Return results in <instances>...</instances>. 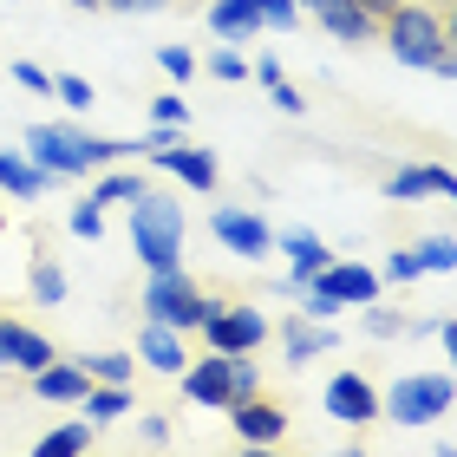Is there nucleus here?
<instances>
[{"instance_id": "nucleus-1", "label": "nucleus", "mask_w": 457, "mask_h": 457, "mask_svg": "<svg viewBox=\"0 0 457 457\" xmlns=\"http://www.w3.org/2000/svg\"><path fill=\"white\" fill-rule=\"evenodd\" d=\"M33 163H46L53 177H86L98 163H118L124 151H144L131 137H98V131H72V124H33L27 131Z\"/></svg>"}, {"instance_id": "nucleus-2", "label": "nucleus", "mask_w": 457, "mask_h": 457, "mask_svg": "<svg viewBox=\"0 0 457 457\" xmlns=\"http://www.w3.org/2000/svg\"><path fill=\"white\" fill-rule=\"evenodd\" d=\"M379 39H386V53L399 59V66H411V72H431V66H438V53L451 46L445 13L425 7V0H405V7H392L386 27H379Z\"/></svg>"}, {"instance_id": "nucleus-3", "label": "nucleus", "mask_w": 457, "mask_h": 457, "mask_svg": "<svg viewBox=\"0 0 457 457\" xmlns=\"http://www.w3.org/2000/svg\"><path fill=\"white\" fill-rule=\"evenodd\" d=\"M131 248H137L144 268H177V255H183V210L170 196H157V190L131 196Z\"/></svg>"}, {"instance_id": "nucleus-4", "label": "nucleus", "mask_w": 457, "mask_h": 457, "mask_svg": "<svg viewBox=\"0 0 457 457\" xmlns=\"http://www.w3.org/2000/svg\"><path fill=\"white\" fill-rule=\"evenodd\" d=\"M457 405V372H405L399 386L379 399V411H392L399 425H431Z\"/></svg>"}, {"instance_id": "nucleus-5", "label": "nucleus", "mask_w": 457, "mask_h": 457, "mask_svg": "<svg viewBox=\"0 0 457 457\" xmlns=\"http://www.w3.org/2000/svg\"><path fill=\"white\" fill-rule=\"evenodd\" d=\"M144 314L151 320H163V327H203V314H210V295H203V287L183 275V268H151V287H144Z\"/></svg>"}, {"instance_id": "nucleus-6", "label": "nucleus", "mask_w": 457, "mask_h": 457, "mask_svg": "<svg viewBox=\"0 0 457 457\" xmlns=\"http://www.w3.org/2000/svg\"><path fill=\"white\" fill-rule=\"evenodd\" d=\"M203 340L216 353H255L268 340V320L255 307H228V301H210V314H203Z\"/></svg>"}, {"instance_id": "nucleus-7", "label": "nucleus", "mask_w": 457, "mask_h": 457, "mask_svg": "<svg viewBox=\"0 0 457 457\" xmlns=\"http://www.w3.org/2000/svg\"><path fill=\"white\" fill-rule=\"evenodd\" d=\"M183 392H190L196 405H210V411H228V405H236V353L210 346V360L183 366Z\"/></svg>"}, {"instance_id": "nucleus-8", "label": "nucleus", "mask_w": 457, "mask_h": 457, "mask_svg": "<svg viewBox=\"0 0 457 457\" xmlns=\"http://www.w3.org/2000/svg\"><path fill=\"white\" fill-rule=\"evenodd\" d=\"M307 7H314L320 27L334 33V39H346V46H366V39H379V27H386L366 0H307Z\"/></svg>"}, {"instance_id": "nucleus-9", "label": "nucleus", "mask_w": 457, "mask_h": 457, "mask_svg": "<svg viewBox=\"0 0 457 457\" xmlns=\"http://www.w3.org/2000/svg\"><path fill=\"white\" fill-rule=\"evenodd\" d=\"M327 411H334L340 425H372L379 419V392H372V379H360V372H334V379H327Z\"/></svg>"}, {"instance_id": "nucleus-10", "label": "nucleus", "mask_w": 457, "mask_h": 457, "mask_svg": "<svg viewBox=\"0 0 457 457\" xmlns=\"http://www.w3.org/2000/svg\"><path fill=\"white\" fill-rule=\"evenodd\" d=\"M210 228H216V242L228 248V255H248V262L275 248L268 222H262V216H248V210H216V216H210Z\"/></svg>"}, {"instance_id": "nucleus-11", "label": "nucleus", "mask_w": 457, "mask_h": 457, "mask_svg": "<svg viewBox=\"0 0 457 457\" xmlns=\"http://www.w3.org/2000/svg\"><path fill=\"white\" fill-rule=\"evenodd\" d=\"M228 419H236V438L242 445H275L281 431H287V411L275 399H262V392H248V399L228 405Z\"/></svg>"}, {"instance_id": "nucleus-12", "label": "nucleus", "mask_w": 457, "mask_h": 457, "mask_svg": "<svg viewBox=\"0 0 457 457\" xmlns=\"http://www.w3.org/2000/svg\"><path fill=\"white\" fill-rule=\"evenodd\" d=\"M386 196L392 203H419V196H451L457 203V177L438 170V163H405V170L386 177Z\"/></svg>"}, {"instance_id": "nucleus-13", "label": "nucleus", "mask_w": 457, "mask_h": 457, "mask_svg": "<svg viewBox=\"0 0 457 457\" xmlns=\"http://www.w3.org/2000/svg\"><path fill=\"white\" fill-rule=\"evenodd\" d=\"M151 163H157V170H170V177H183V183H190V190H216V157L210 151H196V144H163V151H151Z\"/></svg>"}, {"instance_id": "nucleus-14", "label": "nucleus", "mask_w": 457, "mask_h": 457, "mask_svg": "<svg viewBox=\"0 0 457 457\" xmlns=\"http://www.w3.org/2000/svg\"><path fill=\"white\" fill-rule=\"evenodd\" d=\"M314 281H320L340 307H346V301H353V307H372V301H379V275H372V268H360V262H327Z\"/></svg>"}, {"instance_id": "nucleus-15", "label": "nucleus", "mask_w": 457, "mask_h": 457, "mask_svg": "<svg viewBox=\"0 0 457 457\" xmlns=\"http://www.w3.org/2000/svg\"><path fill=\"white\" fill-rule=\"evenodd\" d=\"M46 360H53V340L46 334H33V327H20V320H0V366L39 372Z\"/></svg>"}, {"instance_id": "nucleus-16", "label": "nucleus", "mask_w": 457, "mask_h": 457, "mask_svg": "<svg viewBox=\"0 0 457 457\" xmlns=\"http://www.w3.org/2000/svg\"><path fill=\"white\" fill-rule=\"evenodd\" d=\"M86 386H92L86 366H59V360H46V366L33 372V392H39V399H53V405H79V399H86Z\"/></svg>"}, {"instance_id": "nucleus-17", "label": "nucleus", "mask_w": 457, "mask_h": 457, "mask_svg": "<svg viewBox=\"0 0 457 457\" xmlns=\"http://www.w3.org/2000/svg\"><path fill=\"white\" fill-rule=\"evenodd\" d=\"M281 346H287V360H314V353H334L340 346V334H334V320H314V314H301V320H287V334H281Z\"/></svg>"}, {"instance_id": "nucleus-18", "label": "nucleus", "mask_w": 457, "mask_h": 457, "mask_svg": "<svg viewBox=\"0 0 457 457\" xmlns=\"http://www.w3.org/2000/svg\"><path fill=\"white\" fill-rule=\"evenodd\" d=\"M281 248H287V262H295V287H307V281H314L327 262H334V248H327L320 236H307V228H287V236H281Z\"/></svg>"}, {"instance_id": "nucleus-19", "label": "nucleus", "mask_w": 457, "mask_h": 457, "mask_svg": "<svg viewBox=\"0 0 457 457\" xmlns=\"http://www.w3.org/2000/svg\"><path fill=\"white\" fill-rule=\"evenodd\" d=\"M137 353H144V366H151V372H183V340H177V327H163V320L144 327Z\"/></svg>"}, {"instance_id": "nucleus-20", "label": "nucleus", "mask_w": 457, "mask_h": 457, "mask_svg": "<svg viewBox=\"0 0 457 457\" xmlns=\"http://www.w3.org/2000/svg\"><path fill=\"white\" fill-rule=\"evenodd\" d=\"M210 27L222 39H248V33H262V7L255 0H216L210 7Z\"/></svg>"}, {"instance_id": "nucleus-21", "label": "nucleus", "mask_w": 457, "mask_h": 457, "mask_svg": "<svg viewBox=\"0 0 457 457\" xmlns=\"http://www.w3.org/2000/svg\"><path fill=\"white\" fill-rule=\"evenodd\" d=\"M46 183H53L46 163H20L13 151H0V190H7V196H39Z\"/></svg>"}, {"instance_id": "nucleus-22", "label": "nucleus", "mask_w": 457, "mask_h": 457, "mask_svg": "<svg viewBox=\"0 0 457 457\" xmlns=\"http://www.w3.org/2000/svg\"><path fill=\"white\" fill-rule=\"evenodd\" d=\"M86 419L92 425H112V419H124V411H131V386H86Z\"/></svg>"}, {"instance_id": "nucleus-23", "label": "nucleus", "mask_w": 457, "mask_h": 457, "mask_svg": "<svg viewBox=\"0 0 457 457\" xmlns=\"http://www.w3.org/2000/svg\"><path fill=\"white\" fill-rule=\"evenodd\" d=\"M79 451H92V425L79 419V425H59L39 438V457H79Z\"/></svg>"}, {"instance_id": "nucleus-24", "label": "nucleus", "mask_w": 457, "mask_h": 457, "mask_svg": "<svg viewBox=\"0 0 457 457\" xmlns=\"http://www.w3.org/2000/svg\"><path fill=\"white\" fill-rule=\"evenodd\" d=\"M33 301H39V307H59V301H66V268H59V262H33Z\"/></svg>"}, {"instance_id": "nucleus-25", "label": "nucleus", "mask_w": 457, "mask_h": 457, "mask_svg": "<svg viewBox=\"0 0 457 457\" xmlns=\"http://www.w3.org/2000/svg\"><path fill=\"white\" fill-rule=\"evenodd\" d=\"M419 262H425V275H451V268H457V236H425Z\"/></svg>"}, {"instance_id": "nucleus-26", "label": "nucleus", "mask_w": 457, "mask_h": 457, "mask_svg": "<svg viewBox=\"0 0 457 457\" xmlns=\"http://www.w3.org/2000/svg\"><path fill=\"white\" fill-rule=\"evenodd\" d=\"M131 196H144V177H131V170H112V177L92 190L98 210H105V203H131Z\"/></svg>"}, {"instance_id": "nucleus-27", "label": "nucleus", "mask_w": 457, "mask_h": 457, "mask_svg": "<svg viewBox=\"0 0 457 457\" xmlns=\"http://www.w3.org/2000/svg\"><path fill=\"white\" fill-rule=\"evenodd\" d=\"M86 372H92L98 386H131V360H124V353H92Z\"/></svg>"}, {"instance_id": "nucleus-28", "label": "nucleus", "mask_w": 457, "mask_h": 457, "mask_svg": "<svg viewBox=\"0 0 457 457\" xmlns=\"http://www.w3.org/2000/svg\"><path fill=\"white\" fill-rule=\"evenodd\" d=\"M151 124H190V98H177V92H163V98H151Z\"/></svg>"}, {"instance_id": "nucleus-29", "label": "nucleus", "mask_w": 457, "mask_h": 457, "mask_svg": "<svg viewBox=\"0 0 457 457\" xmlns=\"http://www.w3.org/2000/svg\"><path fill=\"white\" fill-rule=\"evenodd\" d=\"M262 7V27H275V33H287L301 20V0H255Z\"/></svg>"}, {"instance_id": "nucleus-30", "label": "nucleus", "mask_w": 457, "mask_h": 457, "mask_svg": "<svg viewBox=\"0 0 457 457\" xmlns=\"http://www.w3.org/2000/svg\"><path fill=\"white\" fill-rule=\"evenodd\" d=\"M419 275H425V262H419V248H399V255H392V262H386V281H399V287H405V281H419Z\"/></svg>"}, {"instance_id": "nucleus-31", "label": "nucleus", "mask_w": 457, "mask_h": 457, "mask_svg": "<svg viewBox=\"0 0 457 457\" xmlns=\"http://www.w3.org/2000/svg\"><path fill=\"white\" fill-rule=\"evenodd\" d=\"M157 66H163V72H170V79H177V86H190V79H196V59H190V53H183V46H163V53H157Z\"/></svg>"}, {"instance_id": "nucleus-32", "label": "nucleus", "mask_w": 457, "mask_h": 457, "mask_svg": "<svg viewBox=\"0 0 457 457\" xmlns=\"http://www.w3.org/2000/svg\"><path fill=\"white\" fill-rule=\"evenodd\" d=\"M53 92L66 98L72 112H86V105H92V86H86V79H72V72H66V79H53Z\"/></svg>"}, {"instance_id": "nucleus-33", "label": "nucleus", "mask_w": 457, "mask_h": 457, "mask_svg": "<svg viewBox=\"0 0 457 457\" xmlns=\"http://www.w3.org/2000/svg\"><path fill=\"white\" fill-rule=\"evenodd\" d=\"M72 228H79V236H86V242H92V236H98V228H105V210H98V203L86 196V203H79V210H72Z\"/></svg>"}, {"instance_id": "nucleus-34", "label": "nucleus", "mask_w": 457, "mask_h": 457, "mask_svg": "<svg viewBox=\"0 0 457 457\" xmlns=\"http://www.w3.org/2000/svg\"><path fill=\"white\" fill-rule=\"evenodd\" d=\"M210 72L236 86V79H248V59H242V53H216V59H210Z\"/></svg>"}, {"instance_id": "nucleus-35", "label": "nucleus", "mask_w": 457, "mask_h": 457, "mask_svg": "<svg viewBox=\"0 0 457 457\" xmlns=\"http://www.w3.org/2000/svg\"><path fill=\"white\" fill-rule=\"evenodd\" d=\"M366 327H372V334H411V320H405V314H386V307H372Z\"/></svg>"}, {"instance_id": "nucleus-36", "label": "nucleus", "mask_w": 457, "mask_h": 457, "mask_svg": "<svg viewBox=\"0 0 457 457\" xmlns=\"http://www.w3.org/2000/svg\"><path fill=\"white\" fill-rule=\"evenodd\" d=\"M13 79H20L27 92H53V72H39L33 59H20V66H13Z\"/></svg>"}, {"instance_id": "nucleus-37", "label": "nucleus", "mask_w": 457, "mask_h": 457, "mask_svg": "<svg viewBox=\"0 0 457 457\" xmlns=\"http://www.w3.org/2000/svg\"><path fill=\"white\" fill-rule=\"evenodd\" d=\"M105 7H112V13H163L170 0H105Z\"/></svg>"}, {"instance_id": "nucleus-38", "label": "nucleus", "mask_w": 457, "mask_h": 457, "mask_svg": "<svg viewBox=\"0 0 457 457\" xmlns=\"http://www.w3.org/2000/svg\"><path fill=\"white\" fill-rule=\"evenodd\" d=\"M268 92H275V105H281V112H301V105H307V98H301L295 86H287V79H275V86H268Z\"/></svg>"}, {"instance_id": "nucleus-39", "label": "nucleus", "mask_w": 457, "mask_h": 457, "mask_svg": "<svg viewBox=\"0 0 457 457\" xmlns=\"http://www.w3.org/2000/svg\"><path fill=\"white\" fill-rule=\"evenodd\" d=\"M438 334H445V353H451V372H457V320H445Z\"/></svg>"}, {"instance_id": "nucleus-40", "label": "nucleus", "mask_w": 457, "mask_h": 457, "mask_svg": "<svg viewBox=\"0 0 457 457\" xmlns=\"http://www.w3.org/2000/svg\"><path fill=\"white\" fill-rule=\"evenodd\" d=\"M366 7H372V13H379V20H386L392 7H405V0H366Z\"/></svg>"}, {"instance_id": "nucleus-41", "label": "nucleus", "mask_w": 457, "mask_h": 457, "mask_svg": "<svg viewBox=\"0 0 457 457\" xmlns=\"http://www.w3.org/2000/svg\"><path fill=\"white\" fill-rule=\"evenodd\" d=\"M445 33H451V46H457V0H451V13H445Z\"/></svg>"}, {"instance_id": "nucleus-42", "label": "nucleus", "mask_w": 457, "mask_h": 457, "mask_svg": "<svg viewBox=\"0 0 457 457\" xmlns=\"http://www.w3.org/2000/svg\"><path fill=\"white\" fill-rule=\"evenodd\" d=\"M72 7H86V13H92V7H105V0H72Z\"/></svg>"}]
</instances>
